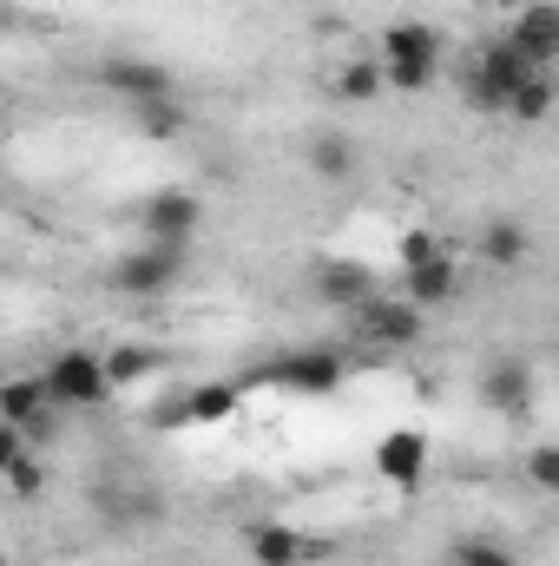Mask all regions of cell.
Segmentation results:
<instances>
[{
    "label": "cell",
    "instance_id": "cell-1",
    "mask_svg": "<svg viewBox=\"0 0 559 566\" xmlns=\"http://www.w3.org/2000/svg\"><path fill=\"white\" fill-rule=\"evenodd\" d=\"M376 66H382V86H402V93L434 86V73H441V33L421 27V20H395L382 33V60Z\"/></svg>",
    "mask_w": 559,
    "mask_h": 566
},
{
    "label": "cell",
    "instance_id": "cell-13",
    "mask_svg": "<svg viewBox=\"0 0 559 566\" xmlns=\"http://www.w3.org/2000/svg\"><path fill=\"white\" fill-rule=\"evenodd\" d=\"M244 547H251V560L257 566H296L309 554V541L296 534V527H283V521H257V527H244Z\"/></svg>",
    "mask_w": 559,
    "mask_h": 566
},
{
    "label": "cell",
    "instance_id": "cell-16",
    "mask_svg": "<svg viewBox=\"0 0 559 566\" xmlns=\"http://www.w3.org/2000/svg\"><path fill=\"white\" fill-rule=\"evenodd\" d=\"M309 171H316L323 185H349V178H356V145H349V133L309 139Z\"/></svg>",
    "mask_w": 559,
    "mask_h": 566
},
{
    "label": "cell",
    "instance_id": "cell-20",
    "mask_svg": "<svg viewBox=\"0 0 559 566\" xmlns=\"http://www.w3.org/2000/svg\"><path fill=\"white\" fill-rule=\"evenodd\" d=\"M553 113V73H534L514 99H507V119H520V126H540Z\"/></svg>",
    "mask_w": 559,
    "mask_h": 566
},
{
    "label": "cell",
    "instance_id": "cell-9",
    "mask_svg": "<svg viewBox=\"0 0 559 566\" xmlns=\"http://www.w3.org/2000/svg\"><path fill=\"white\" fill-rule=\"evenodd\" d=\"M376 468H382V481H395L402 494H415L421 474H428V434H421V428H395V434H382Z\"/></svg>",
    "mask_w": 559,
    "mask_h": 566
},
{
    "label": "cell",
    "instance_id": "cell-7",
    "mask_svg": "<svg viewBox=\"0 0 559 566\" xmlns=\"http://www.w3.org/2000/svg\"><path fill=\"white\" fill-rule=\"evenodd\" d=\"M507 40H514V46H520L540 73H547V66L559 60V7H553V0H527V7L514 13Z\"/></svg>",
    "mask_w": 559,
    "mask_h": 566
},
{
    "label": "cell",
    "instance_id": "cell-10",
    "mask_svg": "<svg viewBox=\"0 0 559 566\" xmlns=\"http://www.w3.org/2000/svg\"><path fill=\"white\" fill-rule=\"evenodd\" d=\"M454 296H461V264H454V251H434L428 264L402 271V303H415V310L454 303Z\"/></svg>",
    "mask_w": 559,
    "mask_h": 566
},
{
    "label": "cell",
    "instance_id": "cell-25",
    "mask_svg": "<svg viewBox=\"0 0 559 566\" xmlns=\"http://www.w3.org/2000/svg\"><path fill=\"white\" fill-rule=\"evenodd\" d=\"M527 474H534V488H559V448H534V461H527Z\"/></svg>",
    "mask_w": 559,
    "mask_h": 566
},
{
    "label": "cell",
    "instance_id": "cell-5",
    "mask_svg": "<svg viewBox=\"0 0 559 566\" xmlns=\"http://www.w3.org/2000/svg\"><path fill=\"white\" fill-rule=\"evenodd\" d=\"M178 277H184V244H139L133 258H119L113 290H126V296H165Z\"/></svg>",
    "mask_w": 559,
    "mask_h": 566
},
{
    "label": "cell",
    "instance_id": "cell-12",
    "mask_svg": "<svg viewBox=\"0 0 559 566\" xmlns=\"http://www.w3.org/2000/svg\"><path fill=\"white\" fill-rule=\"evenodd\" d=\"M99 80H106L113 93H126L133 106H139V99H171V93H178V80H171L165 66H151V60H106Z\"/></svg>",
    "mask_w": 559,
    "mask_h": 566
},
{
    "label": "cell",
    "instance_id": "cell-19",
    "mask_svg": "<svg viewBox=\"0 0 559 566\" xmlns=\"http://www.w3.org/2000/svg\"><path fill=\"white\" fill-rule=\"evenodd\" d=\"M231 409H238V382H204V389H191V396L178 402L184 422H224Z\"/></svg>",
    "mask_w": 559,
    "mask_h": 566
},
{
    "label": "cell",
    "instance_id": "cell-27",
    "mask_svg": "<svg viewBox=\"0 0 559 566\" xmlns=\"http://www.w3.org/2000/svg\"><path fill=\"white\" fill-rule=\"evenodd\" d=\"M13 454H27V434H20L13 422H0V468H7Z\"/></svg>",
    "mask_w": 559,
    "mask_h": 566
},
{
    "label": "cell",
    "instance_id": "cell-18",
    "mask_svg": "<svg viewBox=\"0 0 559 566\" xmlns=\"http://www.w3.org/2000/svg\"><path fill=\"white\" fill-rule=\"evenodd\" d=\"M316 290H323L329 303H349V310L376 296V290H369V271H362V264H323V271H316Z\"/></svg>",
    "mask_w": 559,
    "mask_h": 566
},
{
    "label": "cell",
    "instance_id": "cell-21",
    "mask_svg": "<svg viewBox=\"0 0 559 566\" xmlns=\"http://www.w3.org/2000/svg\"><path fill=\"white\" fill-rule=\"evenodd\" d=\"M99 363H106V382H113V389H133V382H145V376L158 369V356L139 349V343H126V349H113V356H99Z\"/></svg>",
    "mask_w": 559,
    "mask_h": 566
},
{
    "label": "cell",
    "instance_id": "cell-22",
    "mask_svg": "<svg viewBox=\"0 0 559 566\" xmlns=\"http://www.w3.org/2000/svg\"><path fill=\"white\" fill-rule=\"evenodd\" d=\"M0 481H7V494L13 501H40L46 494V468H40V454L27 448V454H13L7 468H0Z\"/></svg>",
    "mask_w": 559,
    "mask_h": 566
},
{
    "label": "cell",
    "instance_id": "cell-14",
    "mask_svg": "<svg viewBox=\"0 0 559 566\" xmlns=\"http://www.w3.org/2000/svg\"><path fill=\"white\" fill-rule=\"evenodd\" d=\"M53 402H46V382L40 376H7L0 382V422H13V428H27L33 416H46Z\"/></svg>",
    "mask_w": 559,
    "mask_h": 566
},
{
    "label": "cell",
    "instance_id": "cell-4",
    "mask_svg": "<svg viewBox=\"0 0 559 566\" xmlns=\"http://www.w3.org/2000/svg\"><path fill=\"white\" fill-rule=\"evenodd\" d=\"M198 224H204L198 191H151L139 205V238L145 244H184V251H191Z\"/></svg>",
    "mask_w": 559,
    "mask_h": 566
},
{
    "label": "cell",
    "instance_id": "cell-3",
    "mask_svg": "<svg viewBox=\"0 0 559 566\" xmlns=\"http://www.w3.org/2000/svg\"><path fill=\"white\" fill-rule=\"evenodd\" d=\"M40 382H46V402H53V409H99V402L113 396L106 363H99L93 349H60V356L40 369Z\"/></svg>",
    "mask_w": 559,
    "mask_h": 566
},
{
    "label": "cell",
    "instance_id": "cell-17",
    "mask_svg": "<svg viewBox=\"0 0 559 566\" xmlns=\"http://www.w3.org/2000/svg\"><path fill=\"white\" fill-rule=\"evenodd\" d=\"M481 258H487V264H507V271H514V264L527 258V224H520V218H494V224L481 231Z\"/></svg>",
    "mask_w": 559,
    "mask_h": 566
},
{
    "label": "cell",
    "instance_id": "cell-23",
    "mask_svg": "<svg viewBox=\"0 0 559 566\" xmlns=\"http://www.w3.org/2000/svg\"><path fill=\"white\" fill-rule=\"evenodd\" d=\"M336 93H342V99H376V93H382V66H376V60H349V66L336 73Z\"/></svg>",
    "mask_w": 559,
    "mask_h": 566
},
{
    "label": "cell",
    "instance_id": "cell-2",
    "mask_svg": "<svg viewBox=\"0 0 559 566\" xmlns=\"http://www.w3.org/2000/svg\"><path fill=\"white\" fill-rule=\"evenodd\" d=\"M534 73H540V66H534L507 33H500V40H487V46L467 60V99H474L481 113H507V99H514Z\"/></svg>",
    "mask_w": 559,
    "mask_h": 566
},
{
    "label": "cell",
    "instance_id": "cell-6",
    "mask_svg": "<svg viewBox=\"0 0 559 566\" xmlns=\"http://www.w3.org/2000/svg\"><path fill=\"white\" fill-rule=\"evenodd\" d=\"M356 336H369L382 349H409L421 336V310L402 296H369V303H356Z\"/></svg>",
    "mask_w": 559,
    "mask_h": 566
},
{
    "label": "cell",
    "instance_id": "cell-29",
    "mask_svg": "<svg viewBox=\"0 0 559 566\" xmlns=\"http://www.w3.org/2000/svg\"><path fill=\"white\" fill-rule=\"evenodd\" d=\"M0 566H7V554H0Z\"/></svg>",
    "mask_w": 559,
    "mask_h": 566
},
{
    "label": "cell",
    "instance_id": "cell-15",
    "mask_svg": "<svg viewBox=\"0 0 559 566\" xmlns=\"http://www.w3.org/2000/svg\"><path fill=\"white\" fill-rule=\"evenodd\" d=\"M133 126H139V139L171 145L184 126H191V113L178 106V93H171V99H139V106H133Z\"/></svg>",
    "mask_w": 559,
    "mask_h": 566
},
{
    "label": "cell",
    "instance_id": "cell-11",
    "mask_svg": "<svg viewBox=\"0 0 559 566\" xmlns=\"http://www.w3.org/2000/svg\"><path fill=\"white\" fill-rule=\"evenodd\" d=\"M481 402H487L494 416H527V409H534V369H527V363H494V369L481 376Z\"/></svg>",
    "mask_w": 559,
    "mask_h": 566
},
{
    "label": "cell",
    "instance_id": "cell-26",
    "mask_svg": "<svg viewBox=\"0 0 559 566\" xmlns=\"http://www.w3.org/2000/svg\"><path fill=\"white\" fill-rule=\"evenodd\" d=\"M434 251H441V244H434L428 231H409V238H402V271H415V264H428Z\"/></svg>",
    "mask_w": 559,
    "mask_h": 566
},
{
    "label": "cell",
    "instance_id": "cell-24",
    "mask_svg": "<svg viewBox=\"0 0 559 566\" xmlns=\"http://www.w3.org/2000/svg\"><path fill=\"white\" fill-rule=\"evenodd\" d=\"M447 560H454V566H520L500 541H481V534H474V541H454V554H447Z\"/></svg>",
    "mask_w": 559,
    "mask_h": 566
},
{
    "label": "cell",
    "instance_id": "cell-8",
    "mask_svg": "<svg viewBox=\"0 0 559 566\" xmlns=\"http://www.w3.org/2000/svg\"><path fill=\"white\" fill-rule=\"evenodd\" d=\"M271 382L296 389V396H329L342 382V356L336 349H296V356H283L277 369H271Z\"/></svg>",
    "mask_w": 559,
    "mask_h": 566
},
{
    "label": "cell",
    "instance_id": "cell-28",
    "mask_svg": "<svg viewBox=\"0 0 559 566\" xmlns=\"http://www.w3.org/2000/svg\"><path fill=\"white\" fill-rule=\"evenodd\" d=\"M494 7H507V13H520V7H527V0H494Z\"/></svg>",
    "mask_w": 559,
    "mask_h": 566
}]
</instances>
